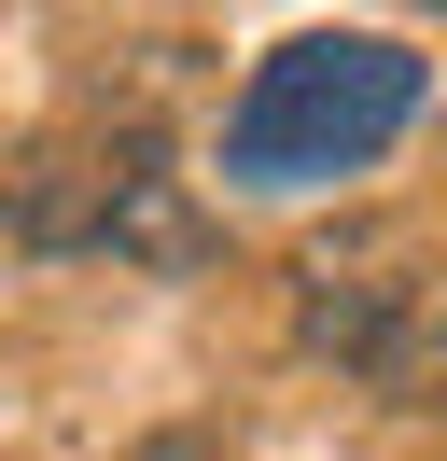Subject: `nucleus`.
I'll return each instance as SVG.
<instances>
[{
  "instance_id": "1",
  "label": "nucleus",
  "mask_w": 447,
  "mask_h": 461,
  "mask_svg": "<svg viewBox=\"0 0 447 461\" xmlns=\"http://www.w3.org/2000/svg\"><path fill=\"white\" fill-rule=\"evenodd\" d=\"M419 98H433V70H419L391 29H294L238 85V113H224V182H238V196L350 182V168H378V154L419 126Z\"/></svg>"
}]
</instances>
